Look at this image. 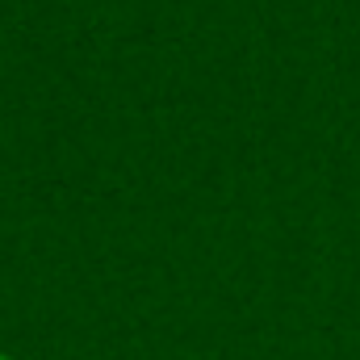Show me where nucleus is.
<instances>
[{
    "instance_id": "obj_1",
    "label": "nucleus",
    "mask_w": 360,
    "mask_h": 360,
    "mask_svg": "<svg viewBox=\"0 0 360 360\" xmlns=\"http://www.w3.org/2000/svg\"><path fill=\"white\" fill-rule=\"evenodd\" d=\"M0 360H4V356H0Z\"/></svg>"
}]
</instances>
